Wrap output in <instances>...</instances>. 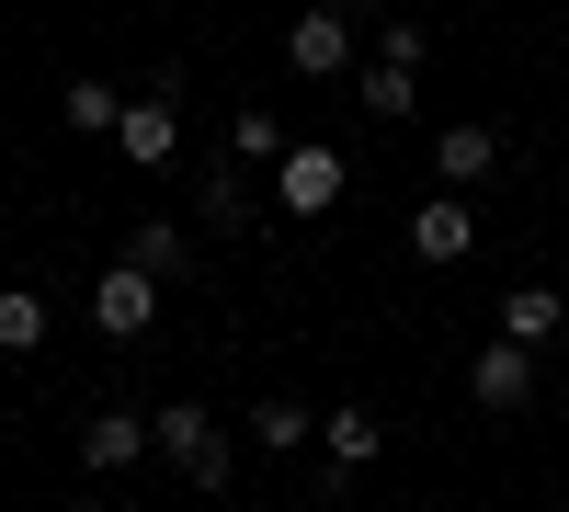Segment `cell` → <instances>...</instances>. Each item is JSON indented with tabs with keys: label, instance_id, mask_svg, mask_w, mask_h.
Returning <instances> with one entry per match:
<instances>
[{
	"label": "cell",
	"instance_id": "1",
	"mask_svg": "<svg viewBox=\"0 0 569 512\" xmlns=\"http://www.w3.org/2000/svg\"><path fill=\"white\" fill-rule=\"evenodd\" d=\"M149 444H160L194 490H228V433L206 422V399H160V410H149Z\"/></svg>",
	"mask_w": 569,
	"mask_h": 512
},
{
	"label": "cell",
	"instance_id": "2",
	"mask_svg": "<svg viewBox=\"0 0 569 512\" xmlns=\"http://www.w3.org/2000/svg\"><path fill=\"white\" fill-rule=\"evenodd\" d=\"M160 273H137V262H103V285H91V331L103 342H149L160 331Z\"/></svg>",
	"mask_w": 569,
	"mask_h": 512
},
{
	"label": "cell",
	"instance_id": "3",
	"mask_svg": "<svg viewBox=\"0 0 569 512\" xmlns=\"http://www.w3.org/2000/svg\"><path fill=\"white\" fill-rule=\"evenodd\" d=\"M342 182H353V160L308 137V149H284V160H273V205H284V217H330V205H342Z\"/></svg>",
	"mask_w": 569,
	"mask_h": 512
},
{
	"label": "cell",
	"instance_id": "4",
	"mask_svg": "<svg viewBox=\"0 0 569 512\" xmlns=\"http://www.w3.org/2000/svg\"><path fill=\"white\" fill-rule=\"evenodd\" d=\"M114 149H126V171H160L171 149H182V103H171V69L137 91V103L114 114Z\"/></svg>",
	"mask_w": 569,
	"mask_h": 512
},
{
	"label": "cell",
	"instance_id": "5",
	"mask_svg": "<svg viewBox=\"0 0 569 512\" xmlns=\"http://www.w3.org/2000/svg\"><path fill=\"white\" fill-rule=\"evenodd\" d=\"M284 69H308V80H353V12H342V0H319V12L284 23Z\"/></svg>",
	"mask_w": 569,
	"mask_h": 512
},
{
	"label": "cell",
	"instance_id": "6",
	"mask_svg": "<svg viewBox=\"0 0 569 512\" xmlns=\"http://www.w3.org/2000/svg\"><path fill=\"white\" fill-rule=\"evenodd\" d=\"M137 455H160L137 410H91V422H80V468H91V479H126Z\"/></svg>",
	"mask_w": 569,
	"mask_h": 512
},
{
	"label": "cell",
	"instance_id": "7",
	"mask_svg": "<svg viewBox=\"0 0 569 512\" xmlns=\"http://www.w3.org/2000/svg\"><path fill=\"white\" fill-rule=\"evenodd\" d=\"M467 388H479V410H525L536 399V342H490L467 364Z\"/></svg>",
	"mask_w": 569,
	"mask_h": 512
},
{
	"label": "cell",
	"instance_id": "8",
	"mask_svg": "<svg viewBox=\"0 0 569 512\" xmlns=\"http://www.w3.org/2000/svg\"><path fill=\"white\" fill-rule=\"evenodd\" d=\"M433 171H445V194L490 182V171H501V126H445V137H433Z\"/></svg>",
	"mask_w": 569,
	"mask_h": 512
},
{
	"label": "cell",
	"instance_id": "9",
	"mask_svg": "<svg viewBox=\"0 0 569 512\" xmlns=\"http://www.w3.org/2000/svg\"><path fill=\"white\" fill-rule=\"evenodd\" d=\"M467 240H479V228H467V205H456V194H433V205L410 217V251H421V262H467Z\"/></svg>",
	"mask_w": 569,
	"mask_h": 512
},
{
	"label": "cell",
	"instance_id": "10",
	"mask_svg": "<svg viewBox=\"0 0 569 512\" xmlns=\"http://www.w3.org/2000/svg\"><path fill=\"white\" fill-rule=\"evenodd\" d=\"M126 262H137V273H160V285H182V273H194V240H182L171 217H149V228L126 240Z\"/></svg>",
	"mask_w": 569,
	"mask_h": 512
},
{
	"label": "cell",
	"instance_id": "11",
	"mask_svg": "<svg viewBox=\"0 0 569 512\" xmlns=\"http://www.w3.org/2000/svg\"><path fill=\"white\" fill-rule=\"evenodd\" d=\"M284 149H297V137H284L262 103H240V114H228V160H240V171H273Z\"/></svg>",
	"mask_w": 569,
	"mask_h": 512
},
{
	"label": "cell",
	"instance_id": "12",
	"mask_svg": "<svg viewBox=\"0 0 569 512\" xmlns=\"http://www.w3.org/2000/svg\"><path fill=\"white\" fill-rule=\"evenodd\" d=\"M410 91H421V69H388V58H365V69H353V103H365L376 126H399V114H410Z\"/></svg>",
	"mask_w": 569,
	"mask_h": 512
},
{
	"label": "cell",
	"instance_id": "13",
	"mask_svg": "<svg viewBox=\"0 0 569 512\" xmlns=\"http://www.w3.org/2000/svg\"><path fill=\"white\" fill-rule=\"evenodd\" d=\"M319 444H330V468H376V455H388L376 410H330V422H319Z\"/></svg>",
	"mask_w": 569,
	"mask_h": 512
},
{
	"label": "cell",
	"instance_id": "14",
	"mask_svg": "<svg viewBox=\"0 0 569 512\" xmlns=\"http://www.w3.org/2000/svg\"><path fill=\"white\" fill-rule=\"evenodd\" d=\"M558 331V285H512L501 297V342H547Z\"/></svg>",
	"mask_w": 569,
	"mask_h": 512
},
{
	"label": "cell",
	"instance_id": "15",
	"mask_svg": "<svg viewBox=\"0 0 569 512\" xmlns=\"http://www.w3.org/2000/svg\"><path fill=\"white\" fill-rule=\"evenodd\" d=\"M58 114H69L80 137H114V114H126V91H114V80H69V103H58Z\"/></svg>",
	"mask_w": 569,
	"mask_h": 512
},
{
	"label": "cell",
	"instance_id": "16",
	"mask_svg": "<svg viewBox=\"0 0 569 512\" xmlns=\"http://www.w3.org/2000/svg\"><path fill=\"white\" fill-rule=\"evenodd\" d=\"M46 342V297L34 285H0V353H34Z\"/></svg>",
	"mask_w": 569,
	"mask_h": 512
},
{
	"label": "cell",
	"instance_id": "17",
	"mask_svg": "<svg viewBox=\"0 0 569 512\" xmlns=\"http://www.w3.org/2000/svg\"><path fill=\"white\" fill-rule=\"evenodd\" d=\"M194 205H206V228H251V182H240V171H206Z\"/></svg>",
	"mask_w": 569,
	"mask_h": 512
},
{
	"label": "cell",
	"instance_id": "18",
	"mask_svg": "<svg viewBox=\"0 0 569 512\" xmlns=\"http://www.w3.org/2000/svg\"><path fill=\"white\" fill-rule=\"evenodd\" d=\"M319 422H308V410L297 399H251V444H308Z\"/></svg>",
	"mask_w": 569,
	"mask_h": 512
},
{
	"label": "cell",
	"instance_id": "19",
	"mask_svg": "<svg viewBox=\"0 0 569 512\" xmlns=\"http://www.w3.org/2000/svg\"><path fill=\"white\" fill-rule=\"evenodd\" d=\"M376 58H388V69H421L433 46H421V23H388V34H376Z\"/></svg>",
	"mask_w": 569,
	"mask_h": 512
},
{
	"label": "cell",
	"instance_id": "20",
	"mask_svg": "<svg viewBox=\"0 0 569 512\" xmlns=\"http://www.w3.org/2000/svg\"><path fill=\"white\" fill-rule=\"evenodd\" d=\"M69 512H103V501H69Z\"/></svg>",
	"mask_w": 569,
	"mask_h": 512
},
{
	"label": "cell",
	"instance_id": "21",
	"mask_svg": "<svg viewBox=\"0 0 569 512\" xmlns=\"http://www.w3.org/2000/svg\"><path fill=\"white\" fill-rule=\"evenodd\" d=\"M160 12H171V0H160Z\"/></svg>",
	"mask_w": 569,
	"mask_h": 512
}]
</instances>
